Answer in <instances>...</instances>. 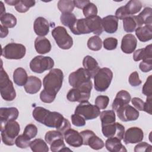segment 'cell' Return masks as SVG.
<instances>
[{
  "label": "cell",
  "instance_id": "cell-9",
  "mask_svg": "<svg viewBox=\"0 0 152 152\" xmlns=\"http://www.w3.org/2000/svg\"><path fill=\"white\" fill-rule=\"evenodd\" d=\"M54 66V61L49 56L42 55L33 58L30 62V69L36 73L41 74L46 70L52 69Z\"/></svg>",
  "mask_w": 152,
  "mask_h": 152
},
{
  "label": "cell",
  "instance_id": "cell-32",
  "mask_svg": "<svg viewBox=\"0 0 152 152\" xmlns=\"http://www.w3.org/2000/svg\"><path fill=\"white\" fill-rule=\"evenodd\" d=\"M30 147L34 152H48L49 151L46 142L40 138H37L31 141Z\"/></svg>",
  "mask_w": 152,
  "mask_h": 152
},
{
  "label": "cell",
  "instance_id": "cell-8",
  "mask_svg": "<svg viewBox=\"0 0 152 152\" xmlns=\"http://www.w3.org/2000/svg\"><path fill=\"white\" fill-rule=\"evenodd\" d=\"M26 47L20 43H10L2 49L1 55L8 59H20L26 55Z\"/></svg>",
  "mask_w": 152,
  "mask_h": 152
},
{
  "label": "cell",
  "instance_id": "cell-10",
  "mask_svg": "<svg viewBox=\"0 0 152 152\" xmlns=\"http://www.w3.org/2000/svg\"><path fill=\"white\" fill-rule=\"evenodd\" d=\"M74 113L81 115L86 120H91L100 116V111L96 105L87 101L80 103L76 107Z\"/></svg>",
  "mask_w": 152,
  "mask_h": 152
},
{
  "label": "cell",
  "instance_id": "cell-28",
  "mask_svg": "<svg viewBox=\"0 0 152 152\" xmlns=\"http://www.w3.org/2000/svg\"><path fill=\"white\" fill-rule=\"evenodd\" d=\"M83 65L84 68L89 72L91 78H93L95 74L100 69L97 61L90 55H87L84 58L83 61Z\"/></svg>",
  "mask_w": 152,
  "mask_h": 152
},
{
  "label": "cell",
  "instance_id": "cell-15",
  "mask_svg": "<svg viewBox=\"0 0 152 152\" xmlns=\"http://www.w3.org/2000/svg\"><path fill=\"white\" fill-rule=\"evenodd\" d=\"M144 138V132L138 127H131L124 133L123 140L126 144L141 142Z\"/></svg>",
  "mask_w": 152,
  "mask_h": 152
},
{
  "label": "cell",
  "instance_id": "cell-56",
  "mask_svg": "<svg viewBox=\"0 0 152 152\" xmlns=\"http://www.w3.org/2000/svg\"><path fill=\"white\" fill-rule=\"evenodd\" d=\"M131 102L137 110L141 111L143 110L144 102L140 98L134 97L131 99Z\"/></svg>",
  "mask_w": 152,
  "mask_h": 152
},
{
  "label": "cell",
  "instance_id": "cell-46",
  "mask_svg": "<svg viewBox=\"0 0 152 152\" xmlns=\"http://www.w3.org/2000/svg\"><path fill=\"white\" fill-rule=\"evenodd\" d=\"M37 134V128L35 125L33 124H30L26 125L23 132V134L30 140L34 138Z\"/></svg>",
  "mask_w": 152,
  "mask_h": 152
},
{
  "label": "cell",
  "instance_id": "cell-24",
  "mask_svg": "<svg viewBox=\"0 0 152 152\" xmlns=\"http://www.w3.org/2000/svg\"><path fill=\"white\" fill-rule=\"evenodd\" d=\"M41 87V80L38 77L33 75H30L28 77L27 81L24 86L26 92L30 94L37 93L40 90Z\"/></svg>",
  "mask_w": 152,
  "mask_h": 152
},
{
  "label": "cell",
  "instance_id": "cell-47",
  "mask_svg": "<svg viewBox=\"0 0 152 152\" xmlns=\"http://www.w3.org/2000/svg\"><path fill=\"white\" fill-rule=\"evenodd\" d=\"M109 102V98L106 96H98L95 100V105L99 109H104Z\"/></svg>",
  "mask_w": 152,
  "mask_h": 152
},
{
  "label": "cell",
  "instance_id": "cell-36",
  "mask_svg": "<svg viewBox=\"0 0 152 152\" xmlns=\"http://www.w3.org/2000/svg\"><path fill=\"white\" fill-rule=\"evenodd\" d=\"M129 15L138 13L142 8V3L138 0H131L124 5Z\"/></svg>",
  "mask_w": 152,
  "mask_h": 152
},
{
  "label": "cell",
  "instance_id": "cell-14",
  "mask_svg": "<svg viewBox=\"0 0 152 152\" xmlns=\"http://www.w3.org/2000/svg\"><path fill=\"white\" fill-rule=\"evenodd\" d=\"M116 112L119 119L123 122L135 121L140 115L138 110L129 104L121 107Z\"/></svg>",
  "mask_w": 152,
  "mask_h": 152
},
{
  "label": "cell",
  "instance_id": "cell-19",
  "mask_svg": "<svg viewBox=\"0 0 152 152\" xmlns=\"http://www.w3.org/2000/svg\"><path fill=\"white\" fill-rule=\"evenodd\" d=\"M131 100L130 94L126 90H122L118 92L112 103V109L116 111L121 107L129 104Z\"/></svg>",
  "mask_w": 152,
  "mask_h": 152
},
{
  "label": "cell",
  "instance_id": "cell-55",
  "mask_svg": "<svg viewBox=\"0 0 152 152\" xmlns=\"http://www.w3.org/2000/svg\"><path fill=\"white\" fill-rule=\"evenodd\" d=\"M139 68L144 72H148L152 69V59L145 60L140 62Z\"/></svg>",
  "mask_w": 152,
  "mask_h": 152
},
{
  "label": "cell",
  "instance_id": "cell-17",
  "mask_svg": "<svg viewBox=\"0 0 152 152\" xmlns=\"http://www.w3.org/2000/svg\"><path fill=\"white\" fill-rule=\"evenodd\" d=\"M19 115L18 110L14 107L0 108V125H4L11 121H15Z\"/></svg>",
  "mask_w": 152,
  "mask_h": 152
},
{
  "label": "cell",
  "instance_id": "cell-31",
  "mask_svg": "<svg viewBox=\"0 0 152 152\" xmlns=\"http://www.w3.org/2000/svg\"><path fill=\"white\" fill-rule=\"evenodd\" d=\"M28 75L26 70L23 68H17L13 72V80L18 86H24L27 81Z\"/></svg>",
  "mask_w": 152,
  "mask_h": 152
},
{
  "label": "cell",
  "instance_id": "cell-58",
  "mask_svg": "<svg viewBox=\"0 0 152 152\" xmlns=\"http://www.w3.org/2000/svg\"><path fill=\"white\" fill-rule=\"evenodd\" d=\"M90 1L88 0H76L74 1V5L78 8L80 9H83L84 7Z\"/></svg>",
  "mask_w": 152,
  "mask_h": 152
},
{
  "label": "cell",
  "instance_id": "cell-43",
  "mask_svg": "<svg viewBox=\"0 0 152 152\" xmlns=\"http://www.w3.org/2000/svg\"><path fill=\"white\" fill-rule=\"evenodd\" d=\"M83 12L86 18L96 16L97 14V8L96 5L90 2L83 9Z\"/></svg>",
  "mask_w": 152,
  "mask_h": 152
},
{
  "label": "cell",
  "instance_id": "cell-20",
  "mask_svg": "<svg viewBox=\"0 0 152 152\" xmlns=\"http://www.w3.org/2000/svg\"><path fill=\"white\" fill-rule=\"evenodd\" d=\"M152 9L150 7H145L138 15H133L137 27H141L142 25L152 26Z\"/></svg>",
  "mask_w": 152,
  "mask_h": 152
},
{
  "label": "cell",
  "instance_id": "cell-16",
  "mask_svg": "<svg viewBox=\"0 0 152 152\" xmlns=\"http://www.w3.org/2000/svg\"><path fill=\"white\" fill-rule=\"evenodd\" d=\"M64 138L66 142L70 146L79 147L83 145V137L77 131L69 128L64 134Z\"/></svg>",
  "mask_w": 152,
  "mask_h": 152
},
{
  "label": "cell",
  "instance_id": "cell-53",
  "mask_svg": "<svg viewBox=\"0 0 152 152\" xmlns=\"http://www.w3.org/2000/svg\"><path fill=\"white\" fill-rule=\"evenodd\" d=\"M152 151L151 145L147 143L146 142H139L135 146L134 151L135 152H142V151Z\"/></svg>",
  "mask_w": 152,
  "mask_h": 152
},
{
  "label": "cell",
  "instance_id": "cell-26",
  "mask_svg": "<svg viewBox=\"0 0 152 152\" xmlns=\"http://www.w3.org/2000/svg\"><path fill=\"white\" fill-rule=\"evenodd\" d=\"M106 149L110 152H126L125 146L122 144L121 140L116 137L108 138L105 142Z\"/></svg>",
  "mask_w": 152,
  "mask_h": 152
},
{
  "label": "cell",
  "instance_id": "cell-23",
  "mask_svg": "<svg viewBox=\"0 0 152 152\" xmlns=\"http://www.w3.org/2000/svg\"><path fill=\"white\" fill-rule=\"evenodd\" d=\"M103 30L109 34L115 33L118 28V19L112 15H107L102 19Z\"/></svg>",
  "mask_w": 152,
  "mask_h": 152
},
{
  "label": "cell",
  "instance_id": "cell-59",
  "mask_svg": "<svg viewBox=\"0 0 152 152\" xmlns=\"http://www.w3.org/2000/svg\"><path fill=\"white\" fill-rule=\"evenodd\" d=\"M8 34V28L4 27L2 24L0 26V37L1 38L5 37Z\"/></svg>",
  "mask_w": 152,
  "mask_h": 152
},
{
  "label": "cell",
  "instance_id": "cell-61",
  "mask_svg": "<svg viewBox=\"0 0 152 152\" xmlns=\"http://www.w3.org/2000/svg\"><path fill=\"white\" fill-rule=\"evenodd\" d=\"M0 4H1V15H0V16H1L5 13V8L4 4L2 1L0 2Z\"/></svg>",
  "mask_w": 152,
  "mask_h": 152
},
{
  "label": "cell",
  "instance_id": "cell-13",
  "mask_svg": "<svg viewBox=\"0 0 152 152\" xmlns=\"http://www.w3.org/2000/svg\"><path fill=\"white\" fill-rule=\"evenodd\" d=\"M103 135L106 138L116 137L122 140L125 133V127L118 122L102 126Z\"/></svg>",
  "mask_w": 152,
  "mask_h": 152
},
{
  "label": "cell",
  "instance_id": "cell-2",
  "mask_svg": "<svg viewBox=\"0 0 152 152\" xmlns=\"http://www.w3.org/2000/svg\"><path fill=\"white\" fill-rule=\"evenodd\" d=\"M49 128H56L63 135L66 131L71 128L69 121L65 119L62 114L57 112H49L43 123Z\"/></svg>",
  "mask_w": 152,
  "mask_h": 152
},
{
  "label": "cell",
  "instance_id": "cell-11",
  "mask_svg": "<svg viewBox=\"0 0 152 152\" xmlns=\"http://www.w3.org/2000/svg\"><path fill=\"white\" fill-rule=\"evenodd\" d=\"M91 78V76L88 71L83 68H80L69 74L68 81L70 86L78 88L90 81Z\"/></svg>",
  "mask_w": 152,
  "mask_h": 152
},
{
  "label": "cell",
  "instance_id": "cell-52",
  "mask_svg": "<svg viewBox=\"0 0 152 152\" xmlns=\"http://www.w3.org/2000/svg\"><path fill=\"white\" fill-rule=\"evenodd\" d=\"M128 81L130 85L132 87L138 86L142 83L141 80L139 78L138 73L137 71H134L130 74Z\"/></svg>",
  "mask_w": 152,
  "mask_h": 152
},
{
  "label": "cell",
  "instance_id": "cell-25",
  "mask_svg": "<svg viewBox=\"0 0 152 152\" xmlns=\"http://www.w3.org/2000/svg\"><path fill=\"white\" fill-rule=\"evenodd\" d=\"M34 48L38 53L43 55L50 51L52 46L47 38L39 36L35 39Z\"/></svg>",
  "mask_w": 152,
  "mask_h": 152
},
{
  "label": "cell",
  "instance_id": "cell-40",
  "mask_svg": "<svg viewBox=\"0 0 152 152\" xmlns=\"http://www.w3.org/2000/svg\"><path fill=\"white\" fill-rule=\"evenodd\" d=\"M60 20L62 24L69 28L71 27L77 20L76 17L72 12L62 13L60 17Z\"/></svg>",
  "mask_w": 152,
  "mask_h": 152
},
{
  "label": "cell",
  "instance_id": "cell-4",
  "mask_svg": "<svg viewBox=\"0 0 152 152\" xmlns=\"http://www.w3.org/2000/svg\"><path fill=\"white\" fill-rule=\"evenodd\" d=\"M0 93L1 97L5 101H12L16 97V92L13 83L2 66L0 70Z\"/></svg>",
  "mask_w": 152,
  "mask_h": 152
},
{
  "label": "cell",
  "instance_id": "cell-50",
  "mask_svg": "<svg viewBox=\"0 0 152 152\" xmlns=\"http://www.w3.org/2000/svg\"><path fill=\"white\" fill-rule=\"evenodd\" d=\"M55 98L56 95L52 94L44 90H43L40 94V99L41 101L46 103H50L53 102Z\"/></svg>",
  "mask_w": 152,
  "mask_h": 152
},
{
  "label": "cell",
  "instance_id": "cell-38",
  "mask_svg": "<svg viewBox=\"0 0 152 152\" xmlns=\"http://www.w3.org/2000/svg\"><path fill=\"white\" fill-rule=\"evenodd\" d=\"M102 40L98 36H94L88 39L87 41V47L93 51H98L102 47Z\"/></svg>",
  "mask_w": 152,
  "mask_h": 152
},
{
  "label": "cell",
  "instance_id": "cell-44",
  "mask_svg": "<svg viewBox=\"0 0 152 152\" xmlns=\"http://www.w3.org/2000/svg\"><path fill=\"white\" fill-rule=\"evenodd\" d=\"M59 138H64V137L63 134L58 130L49 131L46 133L45 136V140L46 142L49 145H50L52 142L55 141L56 140Z\"/></svg>",
  "mask_w": 152,
  "mask_h": 152
},
{
  "label": "cell",
  "instance_id": "cell-34",
  "mask_svg": "<svg viewBox=\"0 0 152 152\" xmlns=\"http://www.w3.org/2000/svg\"><path fill=\"white\" fill-rule=\"evenodd\" d=\"M1 24L7 28H13L17 24L16 17L11 13H5L0 16Z\"/></svg>",
  "mask_w": 152,
  "mask_h": 152
},
{
  "label": "cell",
  "instance_id": "cell-22",
  "mask_svg": "<svg viewBox=\"0 0 152 152\" xmlns=\"http://www.w3.org/2000/svg\"><path fill=\"white\" fill-rule=\"evenodd\" d=\"M102 18L98 15L86 18V21L91 33L99 36L103 31Z\"/></svg>",
  "mask_w": 152,
  "mask_h": 152
},
{
  "label": "cell",
  "instance_id": "cell-3",
  "mask_svg": "<svg viewBox=\"0 0 152 152\" xmlns=\"http://www.w3.org/2000/svg\"><path fill=\"white\" fill-rule=\"evenodd\" d=\"M20 131V125L15 121H9L1 126V139L4 144L9 146L13 145L15 144V139L18 135Z\"/></svg>",
  "mask_w": 152,
  "mask_h": 152
},
{
  "label": "cell",
  "instance_id": "cell-35",
  "mask_svg": "<svg viewBox=\"0 0 152 152\" xmlns=\"http://www.w3.org/2000/svg\"><path fill=\"white\" fill-rule=\"evenodd\" d=\"M49 112L50 110L43 107L37 106L33 109L32 115L33 117L36 121L43 124L44 120L45 119L47 115Z\"/></svg>",
  "mask_w": 152,
  "mask_h": 152
},
{
  "label": "cell",
  "instance_id": "cell-1",
  "mask_svg": "<svg viewBox=\"0 0 152 152\" xmlns=\"http://www.w3.org/2000/svg\"><path fill=\"white\" fill-rule=\"evenodd\" d=\"M64 80V74L59 68L51 69L43 80V90L56 96L62 87Z\"/></svg>",
  "mask_w": 152,
  "mask_h": 152
},
{
  "label": "cell",
  "instance_id": "cell-5",
  "mask_svg": "<svg viewBox=\"0 0 152 152\" xmlns=\"http://www.w3.org/2000/svg\"><path fill=\"white\" fill-rule=\"evenodd\" d=\"M93 87L91 81L87 84L78 87L70 89L67 93L66 98L69 102H84L89 100L91 90Z\"/></svg>",
  "mask_w": 152,
  "mask_h": 152
},
{
  "label": "cell",
  "instance_id": "cell-48",
  "mask_svg": "<svg viewBox=\"0 0 152 152\" xmlns=\"http://www.w3.org/2000/svg\"><path fill=\"white\" fill-rule=\"evenodd\" d=\"M103 47L108 50H112L116 48L118 45V40L114 37H107L103 40Z\"/></svg>",
  "mask_w": 152,
  "mask_h": 152
},
{
  "label": "cell",
  "instance_id": "cell-45",
  "mask_svg": "<svg viewBox=\"0 0 152 152\" xmlns=\"http://www.w3.org/2000/svg\"><path fill=\"white\" fill-rule=\"evenodd\" d=\"M30 140L26 137L23 134L18 135L15 140V144L20 148H26L30 147Z\"/></svg>",
  "mask_w": 152,
  "mask_h": 152
},
{
  "label": "cell",
  "instance_id": "cell-41",
  "mask_svg": "<svg viewBox=\"0 0 152 152\" xmlns=\"http://www.w3.org/2000/svg\"><path fill=\"white\" fill-rule=\"evenodd\" d=\"M123 27L126 32L132 33L138 27L133 17L129 16L123 20Z\"/></svg>",
  "mask_w": 152,
  "mask_h": 152
},
{
  "label": "cell",
  "instance_id": "cell-12",
  "mask_svg": "<svg viewBox=\"0 0 152 152\" xmlns=\"http://www.w3.org/2000/svg\"><path fill=\"white\" fill-rule=\"evenodd\" d=\"M80 134L83 137V145H88L91 148L96 150L102 149L104 146L103 141L93 131L87 129L81 131Z\"/></svg>",
  "mask_w": 152,
  "mask_h": 152
},
{
  "label": "cell",
  "instance_id": "cell-42",
  "mask_svg": "<svg viewBox=\"0 0 152 152\" xmlns=\"http://www.w3.org/2000/svg\"><path fill=\"white\" fill-rule=\"evenodd\" d=\"M50 145V150L53 152H58V151H71L69 149L65 147V144L64 142V138H59L56 140L52 142Z\"/></svg>",
  "mask_w": 152,
  "mask_h": 152
},
{
  "label": "cell",
  "instance_id": "cell-29",
  "mask_svg": "<svg viewBox=\"0 0 152 152\" xmlns=\"http://www.w3.org/2000/svg\"><path fill=\"white\" fill-rule=\"evenodd\" d=\"M135 34L140 41L146 42L152 39V26L144 25L136 28Z\"/></svg>",
  "mask_w": 152,
  "mask_h": 152
},
{
  "label": "cell",
  "instance_id": "cell-30",
  "mask_svg": "<svg viewBox=\"0 0 152 152\" xmlns=\"http://www.w3.org/2000/svg\"><path fill=\"white\" fill-rule=\"evenodd\" d=\"M133 59L135 61L152 59L151 45L150 44L145 46V48L139 49L135 50L133 54Z\"/></svg>",
  "mask_w": 152,
  "mask_h": 152
},
{
  "label": "cell",
  "instance_id": "cell-18",
  "mask_svg": "<svg viewBox=\"0 0 152 152\" xmlns=\"http://www.w3.org/2000/svg\"><path fill=\"white\" fill-rule=\"evenodd\" d=\"M137 40L132 34H125L121 41V50L126 54H130L134 52L137 48Z\"/></svg>",
  "mask_w": 152,
  "mask_h": 152
},
{
  "label": "cell",
  "instance_id": "cell-37",
  "mask_svg": "<svg viewBox=\"0 0 152 152\" xmlns=\"http://www.w3.org/2000/svg\"><path fill=\"white\" fill-rule=\"evenodd\" d=\"M36 4L35 1L32 0H18L15 5L16 11L20 13H24L28 11L29 8L33 7Z\"/></svg>",
  "mask_w": 152,
  "mask_h": 152
},
{
  "label": "cell",
  "instance_id": "cell-39",
  "mask_svg": "<svg viewBox=\"0 0 152 152\" xmlns=\"http://www.w3.org/2000/svg\"><path fill=\"white\" fill-rule=\"evenodd\" d=\"M74 7V1L60 0L58 2V8L62 13L72 12Z\"/></svg>",
  "mask_w": 152,
  "mask_h": 152
},
{
  "label": "cell",
  "instance_id": "cell-6",
  "mask_svg": "<svg viewBox=\"0 0 152 152\" xmlns=\"http://www.w3.org/2000/svg\"><path fill=\"white\" fill-rule=\"evenodd\" d=\"M93 78L95 90L100 92L104 91L110 85L113 78V72L110 69L106 67L100 68Z\"/></svg>",
  "mask_w": 152,
  "mask_h": 152
},
{
  "label": "cell",
  "instance_id": "cell-21",
  "mask_svg": "<svg viewBox=\"0 0 152 152\" xmlns=\"http://www.w3.org/2000/svg\"><path fill=\"white\" fill-rule=\"evenodd\" d=\"M33 28L35 33L37 36L44 37L49 31V23L46 18L42 17H39L34 20Z\"/></svg>",
  "mask_w": 152,
  "mask_h": 152
},
{
  "label": "cell",
  "instance_id": "cell-57",
  "mask_svg": "<svg viewBox=\"0 0 152 152\" xmlns=\"http://www.w3.org/2000/svg\"><path fill=\"white\" fill-rule=\"evenodd\" d=\"M151 97H147L146 102H144L143 111L151 115Z\"/></svg>",
  "mask_w": 152,
  "mask_h": 152
},
{
  "label": "cell",
  "instance_id": "cell-51",
  "mask_svg": "<svg viewBox=\"0 0 152 152\" xmlns=\"http://www.w3.org/2000/svg\"><path fill=\"white\" fill-rule=\"evenodd\" d=\"M72 124L76 126H83L86 125V119L80 115L73 114L71 116Z\"/></svg>",
  "mask_w": 152,
  "mask_h": 152
},
{
  "label": "cell",
  "instance_id": "cell-60",
  "mask_svg": "<svg viewBox=\"0 0 152 152\" xmlns=\"http://www.w3.org/2000/svg\"><path fill=\"white\" fill-rule=\"evenodd\" d=\"M18 2V0H5V2L7 3L8 5H15L17 2Z\"/></svg>",
  "mask_w": 152,
  "mask_h": 152
},
{
  "label": "cell",
  "instance_id": "cell-33",
  "mask_svg": "<svg viewBox=\"0 0 152 152\" xmlns=\"http://www.w3.org/2000/svg\"><path fill=\"white\" fill-rule=\"evenodd\" d=\"M100 118L102 123V126L112 124L116 121L115 113L113 110H103L100 112Z\"/></svg>",
  "mask_w": 152,
  "mask_h": 152
},
{
  "label": "cell",
  "instance_id": "cell-7",
  "mask_svg": "<svg viewBox=\"0 0 152 152\" xmlns=\"http://www.w3.org/2000/svg\"><path fill=\"white\" fill-rule=\"evenodd\" d=\"M52 36L57 45L62 49H69L73 45V40L66 28L62 26L55 27L52 31Z\"/></svg>",
  "mask_w": 152,
  "mask_h": 152
},
{
  "label": "cell",
  "instance_id": "cell-27",
  "mask_svg": "<svg viewBox=\"0 0 152 152\" xmlns=\"http://www.w3.org/2000/svg\"><path fill=\"white\" fill-rule=\"evenodd\" d=\"M71 31L76 35L90 33V31L87 24L86 18L77 19L74 24L69 27Z\"/></svg>",
  "mask_w": 152,
  "mask_h": 152
},
{
  "label": "cell",
  "instance_id": "cell-54",
  "mask_svg": "<svg viewBox=\"0 0 152 152\" xmlns=\"http://www.w3.org/2000/svg\"><path fill=\"white\" fill-rule=\"evenodd\" d=\"M130 15L128 13L125 6H122L118 8L115 12V17L119 20H124Z\"/></svg>",
  "mask_w": 152,
  "mask_h": 152
},
{
  "label": "cell",
  "instance_id": "cell-49",
  "mask_svg": "<svg viewBox=\"0 0 152 152\" xmlns=\"http://www.w3.org/2000/svg\"><path fill=\"white\" fill-rule=\"evenodd\" d=\"M152 75H150L147 78L145 83L142 88V93L147 97H151L152 96V87H151Z\"/></svg>",
  "mask_w": 152,
  "mask_h": 152
}]
</instances>
